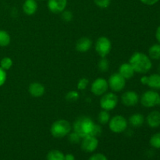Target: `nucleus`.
Returning a JSON list of instances; mask_svg holds the SVG:
<instances>
[{"label":"nucleus","mask_w":160,"mask_h":160,"mask_svg":"<svg viewBox=\"0 0 160 160\" xmlns=\"http://www.w3.org/2000/svg\"><path fill=\"white\" fill-rule=\"evenodd\" d=\"M98 146V138L92 135H88L83 138L81 141V148L85 152H93Z\"/></svg>","instance_id":"nucleus-10"},{"label":"nucleus","mask_w":160,"mask_h":160,"mask_svg":"<svg viewBox=\"0 0 160 160\" xmlns=\"http://www.w3.org/2000/svg\"><path fill=\"white\" fill-rule=\"evenodd\" d=\"M148 56L153 60L160 59V44H154L148 48Z\"/></svg>","instance_id":"nucleus-20"},{"label":"nucleus","mask_w":160,"mask_h":160,"mask_svg":"<svg viewBox=\"0 0 160 160\" xmlns=\"http://www.w3.org/2000/svg\"><path fill=\"white\" fill-rule=\"evenodd\" d=\"M61 16H62V19L63 21L65 22H70L72 20H73V12L70 10H64L61 12Z\"/></svg>","instance_id":"nucleus-30"},{"label":"nucleus","mask_w":160,"mask_h":160,"mask_svg":"<svg viewBox=\"0 0 160 160\" xmlns=\"http://www.w3.org/2000/svg\"><path fill=\"white\" fill-rule=\"evenodd\" d=\"M149 144L153 148L160 149V132H157L152 135L150 138Z\"/></svg>","instance_id":"nucleus-24"},{"label":"nucleus","mask_w":160,"mask_h":160,"mask_svg":"<svg viewBox=\"0 0 160 160\" xmlns=\"http://www.w3.org/2000/svg\"><path fill=\"white\" fill-rule=\"evenodd\" d=\"M141 104L145 108H152L160 106V95L154 90L146 91L140 98Z\"/></svg>","instance_id":"nucleus-4"},{"label":"nucleus","mask_w":160,"mask_h":160,"mask_svg":"<svg viewBox=\"0 0 160 160\" xmlns=\"http://www.w3.org/2000/svg\"><path fill=\"white\" fill-rule=\"evenodd\" d=\"M79 93L76 91H70L66 95V99L69 102H75L79 98Z\"/></svg>","instance_id":"nucleus-27"},{"label":"nucleus","mask_w":160,"mask_h":160,"mask_svg":"<svg viewBox=\"0 0 160 160\" xmlns=\"http://www.w3.org/2000/svg\"><path fill=\"white\" fill-rule=\"evenodd\" d=\"M129 63L132 66L135 73L142 74L149 72L152 67V62L149 56L140 52H136L131 56Z\"/></svg>","instance_id":"nucleus-1"},{"label":"nucleus","mask_w":160,"mask_h":160,"mask_svg":"<svg viewBox=\"0 0 160 160\" xmlns=\"http://www.w3.org/2000/svg\"><path fill=\"white\" fill-rule=\"evenodd\" d=\"M140 1L146 6H154L156 3L159 2V0H140Z\"/></svg>","instance_id":"nucleus-35"},{"label":"nucleus","mask_w":160,"mask_h":160,"mask_svg":"<svg viewBox=\"0 0 160 160\" xmlns=\"http://www.w3.org/2000/svg\"><path fill=\"white\" fill-rule=\"evenodd\" d=\"M146 123L151 128H157L160 127V112L154 110L150 112L146 117Z\"/></svg>","instance_id":"nucleus-14"},{"label":"nucleus","mask_w":160,"mask_h":160,"mask_svg":"<svg viewBox=\"0 0 160 160\" xmlns=\"http://www.w3.org/2000/svg\"><path fill=\"white\" fill-rule=\"evenodd\" d=\"M145 117L142 113H134L130 117L128 120V123H130L131 127L133 128H140L145 123Z\"/></svg>","instance_id":"nucleus-18"},{"label":"nucleus","mask_w":160,"mask_h":160,"mask_svg":"<svg viewBox=\"0 0 160 160\" xmlns=\"http://www.w3.org/2000/svg\"><path fill=\"white\" fill-rule=\"evenodd\" d=\"M95 4L101 9H106L109 6L111 0H93Z\"/></svg>","instance_id":"nucleus-31"},{"label":"nucleus","mask_w":160,"mask_h":160,"mask_svg":"<svg viewBox=\"0 0 160 160\" xmlns=\"http://www.w3.org/2000/svg\"><path fill=\"white\" fill-rule=\"evenodd\" d=\"M139 101H140L139 95L134 91H128L121 95L122 103L128 107L135 106Z\"/></svg>","instance_id":"nucleus-11"},{"label":"nucleus","mask_w":160,"mask_h":160,"mask_svg":"<svg viewBox=\"0 0 160 160\" xmlns=\"http://www.w3.org/2000/svg\"><path fill=\"white\" fill-rule=\"evenodd\" d=\"M156 38L157 42L160 44V25L157 28L156 31Z\"/></svg>","instance_id":"nucleus-37"},{"label":"nucleus","mask_w":160,"mask_h":160,"mask_svg":"<svg viewBox=\"0 0 160 160\" xmlns=\"http://www.w3.org/2000/svg\"><path fill=\"white\" fill-rule=\"evenodd\" d=\"M95 48L98 56H101L102 58L106 57L110 52L111 48H112L111 41L108 38L102 36L97 39L96 42H95Z\"/></svg>","instance_id":"nucleus-6"},{"label":"nucleus","mask_w":160,"mask_h":160,"mask_svg":"<svg viewBox=\"0 0 160 160\" xmlns=\"http://www.w3.org/2000/svg\"><path fill=\"white\" fill-rule=\"evenodd\" d=\"M39 1H44V0H39Z\"/></svg>","instance_id":"nucleus-40"},{"label":"nucleus","mask_w":160,"mask_h":160,"mask_svg":"<svg viewBox=\"0 0 160 160\" xmlns=\"http://www.w3.org/2000/svg\"><path fill=\"white\" fill-rule=\"evenodd\" d=\"M92 46V42L89 38L82 37L76 42V50L80 52H86L89 51Z\"/></svg>","instance_id":"nucleus-15"},{"label":"nucleus","mask_w":160,"mask_h":160,"mask_svg":"<svg viewBox=\"0 0 160 160\" xmlns=\"http://www.w3.org/2000/svg\"><path fill=\"white\" fill-rule=\"evenodd\" d=\"M6 78H7V75H6V70L0 67V87L6 83Z\"/></svg>","instance_id":"nucleus-34"},{"label":"nucleus","mask_w":160,"mask_h":160,"mask_svg":"<svg viewBox=\"0 0 160 160\" xmlns=\"http://www.w3.org/2000/svg\"><path fill=\"white\" fill-rule=\"evenodd\" d=\"M67 136H68L69 141H70V143L72 144H78L81 142V139H82L80 137L79 134H78L76 132H74V131L72 133H70Z\"/></svg>","instance_id":"nucleus-28"},{"label":"nucleus","mask_w":160,"mask_h":160,"mask_svg":"<svg viewBox=\"0 0 160 160\" xmlns=\"http://www.w3.org/2000/svg\"><path fill=\"white\" fill-rule=\"evenodd\" d=\"M38 3L36 0H25L23 4V11L28 16H32L37 12Z\"/></svg>","instance_id":"nucleus-17"},{"label":"nucleus","mask_w":160,"mask_h":160,"mask_svg":"<svg viewBox=\"0 0 160 160\" xmlns=\"http://www.w3.org/2000/svg\"><path fill=\"white\" fill-rule=\"evenodd\" d=\"M28 92L31 96L34 98H40L45 94V86L39 82H33L28 87Z\"/></svg>","instance_id":"nucleus-13"},{"label":"nucleus","mask_w":160,"mask_h":160,"mask_svg":"<svg viewBox=\"0 0 160 160\" xmlns=\"http://www.w3.org/2000/svg\"><path fill=\"white\" fill-rule=\"evenodd\" d=\"M102 127L100 124H96L95 123V126H94L93 131H92V134L91 135L94 136V137H99L102 134Z\"/></svg>","instance_id":"nucleus-32"},{"label":"nucleus","mask_w":160,"mask_h":160,"mask_svg":"<svg viewBox=\"0 0 160 160\" xmlns=\"http://www.w3.org/2000/svg\"><path fill=\"white\" fill-rule=\"evenodd\" d=\"M107 81L109 88L114 92H121L126 85V79L119 73H112Z\"/></svg>","instance_id":"nucleus-8"},{"label":"nucleus","mask_w":160,"mask_h":160,"mask_svg":"<svg viewBox=\"0 0 160 160\" xmlns=\"http://www.w3.org/2000/svg\"><path fill=\"white\" fill-rule=\"evenodd\" d=\"M95 123L88 117L81 116L74 121L73 124V129L74 132L79 134L81 138L92 134L94 126Z\"/></svg>","instance_id":"nucleus-2"},{"label":"nucleus","mask_w":160,"mask_h":160,"mask_svg":"<svg viewBox=\"0 0 160 160\" xmlns=\"http://www.w3.org/2000/svg\"><path fill=\"white\" fill-rule=\"evenodd\" d=\"M47 160H65V155L57 149L51 150L48 152L46 156Z\"/></svg>","instance_id":"nucleus-21"},{"label":"nucleus","mask_w":160,"mask_h":160,"mask_svg":"<svg viewBox=\"0 0 160 160\" xmlns=\"http://www.w3.org/2000/svg\"><path fill=\"white\" fill-rule=\"evenodd\" d=\"M110 118V114H109V111L104 110V109L100 111L98 115V121L99 123V124L101 125L107 124L109 123Z\"/></svg>","instance_id":"nucleus-23"},{"label":"nucleus","mask_w":160,"mask_h":160,"mask_svg":"<svg viewBox=\"0 0 160 160\" xmlns=\"http://www.w3.org/2000/svg\"><path fill=\"white\" fill-rule=\"evenodd\" d=\"M158 70H159V73H160V63L159 64V67H158Z\"/></svg>","instance_id":"nucleus-39"},{"label":"nucleus","mask_w":160,"mask_h":160,"mask_svg":"<svg viewBox=\"0 0 160 160\" xmlns=\"http://www.w3.org/2000/svg\"><path fill=\"white\" fill-rule=\"evenodd\" d=\"M89 81L88 78H81V79L78 81V84H77V87H78V89L80 91H83L84 89H86V88L88 86Z\"/></svg>","instance_id":"nucleus-29"},{"label":"nucleus","mask_w":160,"mask_h":160,"mask_svg":"<svg viewBox=\"0 0 160 160\" xmlns=\"http://www.w3.org/2000/svg\"><path fill=\"white\" fill-rule=\"evenodd\" d=\"M71 129L70 122L66 120H58L52 124L50 132L56 138H62L70 134Z\"/></svg>","instance_id":"nucleus-3"},{"label":"nucleus","mask_w":160,"mask_h":160,"mask_svg":"<svg viewBox=\"0 0 160 160\" xmlns=\"http://www.w3.org/2000/svg\"><path fill=\"white\" fill-rule=\"evenodd\" d=\"M109 88L108 81L103 78H98L92 82L91 86V91L92 94L96 96H102L107 92Z\"/></svg>","instance_id":"nucleus-9"},{"label":"nucleus","mask_w":160,"mask_h":160,"mask_svg":"<svg viewBox=\"0 0 160 160\" xmlns=\"http://www.w3.org/2000/svg\"><path fill=\"white\" fill-rule=\"evenodd\" d=\"M67 0H48L47 6L52 13L59 14L67 8Z\"/></svg>","instance_id":"nucleus-12"},{"label":"nucleus","mask_w":160,"mask_h":160,"mask_svg":"<svg viewBox=\"0 0 160 160\" xmlns=\"http://www.w3.org/2000/svg\"><path fill=\"white\" fill-rule=\"evenodd\" d=\"M88 160H108L107 157L102 153H95L90 156Z\"/></svg>","instance_id":"nucleus-33"},{"label":"nucleus","mask_w":160,"mask_h":160,"mask_svg":"<svg viewBox=\"0 0 160 160\" xmlns=\"http://www.w3.org/2000/svg\"><path fill=\"white\" fill-rule=\"evenodd\" d=\"M11 38L9 33L4 30H0V47H6L10 44Z\"/></svg>","instance_id":"nucleus-22"},{"label":"nucleus","mask_w":160,"mask_h":160,"mask_svg":"<svg viewBox=\"0 0 160 160\" xmlns=\"http://www.w3.org/2000/svg\"><path fill=\"white\" fill-rule=\"evenodd\" d=\"M119 73L126 80L131 79L134 77L135 71L129 62H124L119 67Z\"/></svg>","instance_id":"nucleus-16"},{"label":"nucleus","mask_w":160,"mask_h":160,"mask_svg":"<svg viewBox=\"0 0 160 160\" xmlns=\"http://www.w3.org/2000/svg\"><path fill=\"white\" fill-rule=\"evenodd\" d=\"M109 67V62L106 57L102 58L98 62V68L101 72H107Z\"/></svg>","instance_id":"nucleus-26"},{"label":"nucleus","mask_w":160,"mask_h":160,"mask_svg":"<svg viewBox=\"0 0 160 160\" xmlns=\"http://www.w3.org/2000/svg\"><path fill=\"white\" fill-rule=\"evenodd\" d=\"M118 103V97L113 92H106L102 95L100 99V106L102 109L110 111L115 109Z\"/></svg>","instance_id":"nucleus-7"},{"label":"nucleus","mask_w":160,"mask_h":160,"mask_svg":"<svg viewBox=\"0 0 160 160\" xmlns=\"http://www.w3.org/2000/svg\"><path fill=\"white\" fill-rule=\"evenodd\" d=\"M140 81L142 84H144V85H147L148 81V76H147V75H144V76H142V78H141Z\"/></svg>","instance_id":"nucleus-36"},{"label":"nucleus","mask_w":160,"mask_h":160,"mask_svg":"<svg viewBox=\"0 0 160 160\" xmlns=\"http://www.w3.org/2000/svg\"><path fill=\"white\" fill-rule=\"evenodd\" d=\"M65 160H75V157L71 153H68L65 155Z\"/></svg>","instance_id":"nucleus-38"},{"label":"nucleus","mask_w":160,"mask_h":160,"mask_svg":"<svg viewBox=\"0 0 160 160\" xmlns=\"http://www.w3.org/2000/svg\"><path fill=\"white\" fill-rule=\"evenodd\" d=\"M108 124H109V128L112 132L120 134V133L124 132L127 130L128 121L123 116L117 115L110 118Z\"/></svg>","instance_id":"nucleus-5"},{"label":"nucleus","mask_w":160,"mask_h":160,"mask_svg":"<svg viewBox=\"0 0 160 160\" xmlns=\"http://www.w3.org/2000/svg\"><path fill=\"white\" fill-rule=\"evenodd\" d=\"M147 85L154 90H160V73H152L149 75Z\"/></svg>","instance_id":"nucleus-19"},{"label":"nucleus","mask_w":160,"mask_h":160,"mask_svg":"<svg viewBox=\"0 0 160 160\" xmlns=\"http://www.w3.org/2000/svg\"><path fill=\"white\" fill-rule=\"evenodd\" d=\"M12 66V60L9 57H4L0 61V67L3 70H9Z\"/></svg>","instance_id":"nucleus-25"}]
</instances>
